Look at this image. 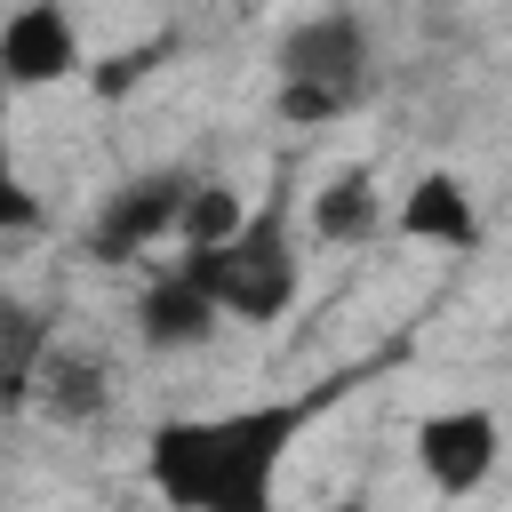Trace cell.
<instances>
[{
  "label": "cell",
  "mask_w": 512,
  "mask_h": 512,
  "mask_svg": "<svg viewBox=\"0 0 512 512\" xmlns=\"http://www.w3.org/2000/svg\"><path fill=\"white\" fill-rule=\"evenodd\" d=\"M344 384L216 408V416H168L144 432V480L168 512H280V472L320 408H336Z\"/></svg>",
  "instance_id": "1"
},
{
  "label": "cell",
  "mask_w": 512,
  "mask_h": 512,
  "mask_svg": "<svg viewBox=\"0 0 512 512\" xmlns=\"http://www.w3.org/2000/svg\"><path fill=\"white\" fill-rule=\"evenodd\" d=\"M184 264L208 280V296L224 304V320H248V328H272L296 312L304 296V256H296V184H272L248 224L216 248H184Z\"/></svg>",
  "instance_id": "2"
},
{
  "label": "cell",
  "mask_w": 512,
  "mask_h": 512,
  "mask_svg": "<svg viewBox=\"0 0 512 512\" xmlns=\"http://www.w3.org/2000/svg\"><path fill=\"white\" fill-rule=\"evenodd\" d=\"M192 192H200L192 168H136V176H120V184L96 200L88 232H80L88 264H136V256H152L160 240H184Z\"/></svg>",
  "instance_id": "3"
},
{
  "label": "cell",
  "mask_w": 512,
  "mask_h": 512,
  "mask_svg": "<svg viewBox=\"0 0 512 512\" xmlns=\"http://www.w3.org/2000/svg\"><path fill=\"white\" fill-rule=\"evenodd\" d=\"M408 456H416L424 488L456 504V496H480V488H488V472H496V456H504V424H496V408H472V400H456V408H432V416H416V432H408Z\"/></svg>",
  "instance_id": "4"
},
{
  "label": "cell",
  "mask_w": 512,
  "mask_h": 512,
  "mask_svg": "<svg viewBox=\"0 0 512 512\" xmlns=\"http://www.w3.org/2000/svg\"><path fill=\"white\" fill-rule=\"evenodd\" d=\"M272 72H280V88H344V96H360L368 88V16L344 8V0L296 16L280 32V48H272Z\"/></svg>",
  "instance_id": "5"
},
{
  "label": "cell",
  "mask_w": 512,
  "mask_h": 512,
  "mask_svg": "<svg viewBox=\"0 0 512 512\" xmlns=\"http://www.w3.org/2000/svg\"><path fill=\"white\" fill-rule=\"evenodd\" d=\"M88 64H96V56H88V40H80V24H72L64 0H24V8L0 24V80H8L16 96L88 80Z\"/></svg>",
  "instance_id": "6"
},
{
  "label": "cell",
  "mask_w": 512,
  "mask_h": 512,
  "mask_svg": "<svg viewBox=\"0 0 512 512\" xmlns=\"http://www.w3.org/2000/svg\"><path fill=\"white\" fill-rule=\"evenodd\" d=\"M216 320H224V304L208 296V280H200L184 256H176L168 272H152L144 296H136V344H144V352H192V344L216 336Z\"/></svg>",
  "instance_id": "7"
},
{
  "label": "cell",
  "mask_w": 512,
  "mask_h": 512,
  "mask_svg": "<svg viewBox=\"0 0 512 512\" xmlns=\"http://www.w3.org/2000/svg\"><path fill=\"white\" fill-rule=\"evenodd\" d=\"M392 232H400V240H416V248H448V256H472V248L488 240L472 184H464V176H448V168H424V176L400 192Z\"/></svg>",
  "instance_id": "8"
},
{
  "label": "cell",
  "mask_w": 512,
  "mask_h": 512,
  "mask_svg": "<svg viewBox=\"0 0 512 512\" xmlns=\"http://www.w3.org/2000/svg\"><path fill=\"white\" fill-rule=\"evenodd\" d=\"M384 224H392V216H384V184H376L368 160H344V168L320 176V192L304 200V232H312L320 248H368Z\"/></svg>",
  "instance_id": "9"
},
{
  "label": "cell",
  "mask_w": 512,
  "mask_h": 512,
  "mask_svg": "<svg viewBox=\"0 0 512 512\" xmlns=\"http://www.w3.org/2000/svg\"><path fill=\"white\" fill-rule=\"evenodd\" d=\"M40 400H48L56 424H88V416H104L112 384H104V368L88 352H48L40 360Z\"/></svg>",
  "instance_id": "10"
},
{
  "label": "cell",
  "mask_w": 512,
  "mask_h": 512,
  "mask_svg": "<svg viewBox=\"0 0 512 512\" xmlns=\"http://www.w3.org/2000/svg\"><path fill=\"white\" fill-rule=\"evenodd\" d=\"M168 56H176V32H152V40H136V48H112V56H96V64H88V88H96L104 104H120V96H128V88H144Z\"/></svg>",
  "instance_id": "11"
},
{
  "label": "cell",
  "mask_w": 512,
  "mask_h": 512,
  "mask_svg": "<svg viewBox=\"0 0 512 512\" xmlns=\"http://www.w3.org/2000/svg\"><path fill=\"white\" fill-rule=\"evenodd\" d=\"M240 224H248V200H240L232 184H200L192 208H184V248H216V240H232Z\"/></svg>",
  "instance_id": "12"
},
{
  "label": "cell",
  "mask_w": 512,
  "mask_h": 512,
  "mask_svg": "<svg viewBox=\"0 0 512 512\" xmlns=\"http://www.w3.org/2000/svg\"><path fill=\"white\" fill-rule=\"evenodd\" d=\"M360 96H344V88H280V120L288 128H328V120H344Z\"/></svg>",
  "instance_id": "13"
},
{
  "label": "cell",
  "mask_w": 512,
  "mask_h": 512,
  "mask_svg": "<svg viewBox=\"0 0 512 512\" xmlns=\"http://www.w3.org/2000/svg\"><path fill=\"white\" fill-rule=\"evenodd\" d=\"M32 216H40V208H32V200H24V184H8V200H0V224H8V232H24V224H32Z\"/></svg>",
  "instance_id": "14"
}]
</instances>
